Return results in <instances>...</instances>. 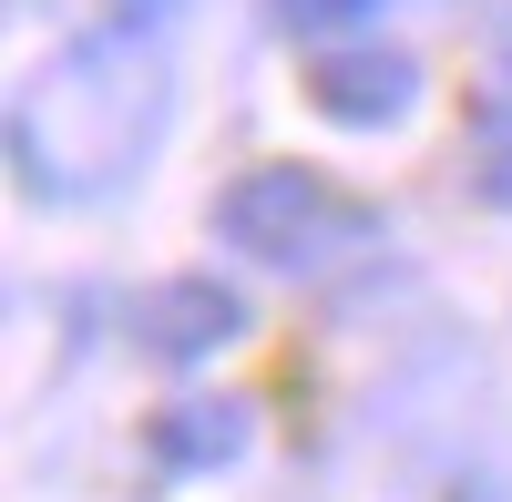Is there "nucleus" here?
Masks as SVG:
<instances>
[{
  "instance_id": "1",
  "label": "nucleus",
  "mask_w": 512,
  "mask_h": 502,
  "mask_svg": "<svg viewBox=\"0 0 512 502\" xmlns=\"http://www.w3.org/2000/svg\"><path fill=\"white\" fill-rule=\"evenodd\" d=\"M164 144V62L134 41H72V52L11 103V154L31 195L93 205Z\"/></svg>"
},
{
  "instance_id": "2",
  "label": "nucleus",
  "mask_w": 512,
  "mask_h": 502,
  "mask_svg": "<svg viewBox=\"0 0 512 502\" xmlns=\"http://www.w3.org/2000/svg\"><path fill=\"white\" fill-rule=\"evenodd\" d=\"M216 236L236 257H267V267H318L328 246L369 236V205L338 195L328 175H308V164H256V175H236L216 195Z\"/></svg>"
},
{
  "instance_id": "3",
  "label": "nucleus",
  "mask_w": 512,
  "mask_h": 502,
  "mask_svg": "<svg viewBox=\"0 0 512 502\" xmlns=\"http://www.w3.org/2000/svg\"><path fill=\"white\" fill-rule=\"evenodd\" d=\"M308 103L328 123H349V134H379V123H400L420 103V62L390 52V41H369V52H318L308 62Z\"/></svg>"
},
{
  "instance_id": "4",
  "label": "nucleus",
  "mask_w": 512,
  "mask_h": 502,
  "mask_svg": "<svg viewBox=\"0 0 512 502\" xmlns=\"http://www.w3.org/2000/svg\"><path fill=\"white\" fill-rule=\"evenodd\" d=\"M246 328V298L226 277H164L154 298L134 308V339L164 359V369H195V359H216L226 339Z\"/></svg>"
},
{
  "instance_id": "5",
  "label": "nucleus",
  "mask_w": 512,
  "mask_h": 502,
  "mask_svg": "<svg viewBox=\"0 0 512 502\" xmlns=\"http://www.w3.org/2000/svg\"><path fill=\"white\" fill-rule=\"evenodd\" d=\"M236 451H246V410L236 400H175L154 421V462L164 472H226Z\"/></svg>"
},
{
  "instance_id": "6",
  "label": "nucleus",
  "mask_w": 512,
  "mask_h": 502,
  "mask_svg": "<svg viewBox=\"0 0 512 502\" xmlns=\"http://www.w3.org/2000/svg\"><path fill=\"white\" fill-rule=\"evenodd\" d=\"M472 154H482V185H492V205H512V93H492V103H482V123H472Z\"/></svg>"
},
{
  "instance_id": "7",
  "label": "nucleus",
  "mask_w": 512,
  "mask_h": 502,
  "mask_svg": "<svg viewBox=\"0 0 512 502\" xmlns=\"http://www.w3.org/2000/svg\"><path fill=\"white\" fill-rule=\"evenodd\" d=\"M379 11V0H277V21L297 31V41H308V31H349V21H369Z\"/></svg>"
},
{
  "instance_id": "8",
  "label": "nucleus",
  "mask_w": 512,
  "mask_h": 502,
  "mask_svg": "<svg viewBox=\"0 0 512 502\" xmlns=\"http://www.w3.org/2000/svg\"><path fill=\"white\" fill-rule=\"evenodd\" d=\"M164 11H175V0H113V21H123V31H144V21H164Z\"/></svg>"
},
{
  "instance_id": "9",
  "label": "nucleus",
  "mask_w": 512,
  "mask_h": 502,
  "mask_svg": "<svg viewBox=\"0 0 512 502\" xmlns=\"http://www.w3.org/2000/svg\"><path fill=\"white\" fill-rule=\"evenodd\" d=\"M451 502H502V492H451Z\"/></svg>"
}]
</instances>
